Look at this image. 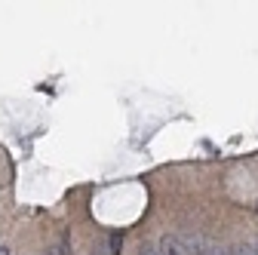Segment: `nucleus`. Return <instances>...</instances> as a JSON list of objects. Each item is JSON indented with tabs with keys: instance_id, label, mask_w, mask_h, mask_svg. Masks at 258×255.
I'll use <instances>...</instances> for the list:
<instances>
[{
	"instance_id": "obj_8",
	"label": "nucleus",
	"mask_w": 258,
	"mask_h": 255,
	"mask_svg": "<svg viewBox=\"0 0 258 255\" xmlns=\"http://www.w3.org/2000/svg\"><path fill=\"white\" fill-rule=\"evenodd\" d=\"M255 249H258V243H255Z\"/></svg>"
},
{
	"instance_id": "obj_4",
	"label": "nucleus",
	"mask_w": 258,
	"mask_h": 255,
	"mask_svg": "<svg viewBox=\"0 0 258 255\" xmlns=\"http://www.w3.org/2000/svg\"><path fill=\"white\" fill-rule=\"evenodd\" d=\"M123 249V234H111L108 237V255H120Z\"/></svg>"
},
{
	"instance_id": "obj_5",
	"label": "nucleus",
	"mask_w": 258,
	"mask_h": 255,
	"mask_svg": "<svg viewBox=\"0 0 258 255\" xmlns=\"http://www.w3.org/2000/svg\"><path fill=\"white\" fill-rule=\"evenodd\" d=\"M139 255H160V252H157L154 246H142V249H139Z\"/></svg>"
},
{
	"instance_id": "obj_6",
	"label": "nucleus",
	"mask_w": 258,
	"mask_h": 255,
	"mask_svg": "<svg viewBox=\"0 0 258 255\" xmlns=\"http://www.w3.org/2000/svg\"><path fill=\"white\" fill-rule=\"evenodd\" d=\"M89 255H108V249H92Z\"/></svg>"
},
{
	"instance_id": "obj_7",
	"label": "nucleus",
	"mask_w": 258,
	"mask_h": 255,
	"mask_svg": "<svg viewBox=\"0 0 258 255\" xmlns=\"http://www.w3.org/2000/svg\"><path fill=\"white\" fill-rule=\"evenodd\" d=\"M255 215H258V203H255Z\"/></svg>"
},
{
	"instance_id": "obj_2",
	"label": "nucleus",
	"mask_w": 258,
	"mask_h": 255,
	"mask_svg": "<svg viewBox=\"0 0 258 255\" xmlns=\"http://www.w3.org/2000/svg\"><path fill=\"white\" fill-rule=\"evenodd\" d=\"M160 255H194L187 249V243L181 240V234H163L160 237V246H157Z\"/></svg>"
},
{
	"instance_id": "obj_3",
	"label": "nucleus",
	"mask_w": 258,
	"mask_h": 255,
	"mask_svg": "<svg viewBox=\"0 0 258 255\" xmlns=\"http://www.w3.org/2000/svg\"><path fill=\"white\" fill-rule=\"evenodd\" d=\"M228 255H258V249H255V243H237L228 249Z\"/></svg>"
},
{
	"instance_id": "obj_1",
	"label": "nucleus",
	"mask_w": 258,
	"mask_h": 255,
	"mask_svg": "<svg viewBox=\"0 0 258 255\" xmlns=\"http://www.w3.org/2000/svg\"><path fill=\"white\" fill-rule=\"evenodd\" d=\"M181 240L187 243V249H190L194 255H228L224 249H218V243H212V240L203 237V234H181Z\"/></svg>"
}]
</instances>
